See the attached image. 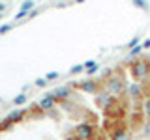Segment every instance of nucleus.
<instances>
[{"instance_id": "f257e3e1", "label": "nucleus", "mask_w": 150, "mask_h": 140, "mask_svg": "<svg viewBox=\"0 0 150 140\" xmlns=\"http://www.w3.org/2000/svg\"><path fill=\"white\" fill-rule=\"evenodd\" d=\"M129 75L135 78V80H144V78L150 77V62L148 58L143 60V58H137L129 64Z\"/></svg>"}, {"instance_id": "f03ea898", "label": "nucleus", "mask_w": 150, "mask_h": 140, "mask_svg": "<svg viewBox=\"0 0 150 140\" xmlns=\"http://www.w3.org/2000/svg\"><path fill=\"white\" fill-rule=\"evenodd\" d=\"M144 114H146V118L150 120V97H146V99H144Z\"/></svg>"}, {"instance_id": "7ed1b4c3", "label": "nucleus", "mask_w": 150, "mask_h": 140, "mask_svg": "<svg viewBox=\"0 0 150 140\" xmlns=\"http://www.w3.org/2000/svg\"><path fill=\"white\" fill-rule=\"evenodd\" d=\"M148 88H150V77H148Z\"/></svg>"}]
</instances>
